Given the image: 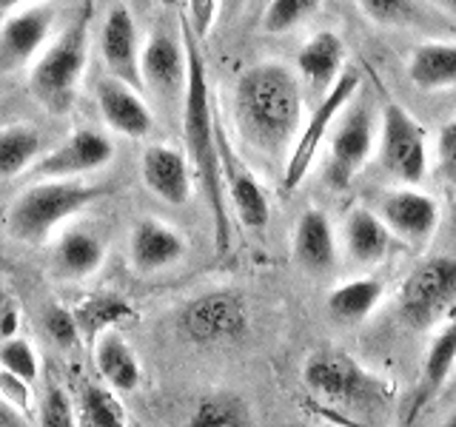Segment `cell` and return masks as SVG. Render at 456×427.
I'll return each mask as SVG.
<instances>
[{"instance_id":"obj_1","label":"cell","mask_w":456,"mask_h":427,"mask_svg":"<svg viewBox=\"0 0 456 427\" xmlns=\"http://www.w3.org/2000/svg\"><path fill=\"white\" fill-rule=\"evenodd\" d=\"M180 40L185 49V89H183V142L189 165L203 185L211 222H214V248L220 256L232 248V225H228L225 211V191L220 177V160H217V137H214V109H211V92L206 80V63L200 54V37L189 18H180Z\"/></svg>"},{"instance_id":"obj_2","label":"cell","mask_w":456,"mask_h":427,"mask_svg":"<svg viewBox=\"0 0 456 427\" xmlns=\"http://www.w3.org/2000/svg\"><path fill=\"white\" fill-rule=\"evenodd\" d=\"M234 120L256 154H282L303 120V85L294 71L282 63H256L242 71L234 85Z\"/></svg>"},{"instance_id":"obj_3","label":"cell","mask_w":456,"mask_h":427,"mask_svg":"<svg viewBox=\"0 0 456 427\" xmlns=\"http://www.w3.org/2000/svg\"><path fill=\"white\" fill-rule=\"evenodd\" d=\"M109 191L80 180H35L6 211V234L26 246H43L54 228L94 205Z\"/></svg>"},{"instance_id":"obj_4","label":"cell","mask_w":456,"mask_h":427,"mask_svg":"<svg viewBox=\"0 0 456 427\" xmlns=\"http://www.w3.org/2000/svg\"><path fill=\"white\" fill-rule=\"evenodd\" d=\"M89 18L86 9L52 46L40 54L28 75V89L43 109L52 114H63L71 109L77 97V85L83 80L86 63H89Z\"/></svg>"},{"instance_id":"obj_5","label":"cell","mask_w":456,"mask_h":427,"mask_svg":"<svg viewBox=\"0 0 456 427\" xmlns=\"http://www.w3.org/2000/svg\"><path fill=\"white\" fill-rule=\"evenodd\" d=\"M399 313L411 327H434L456 308V256H431L399 288Z\"/></svg>"},{"instance_id":"obj_6","label":"cell","mask_w":456,"mask_h":427,"mask_svg":"<svg viewBox=\"0 0 456 427\" xmlns=\"http://www.w3.org/2000/svg\"><path fill=\"white\" fill-rule=\"evenodd\" d=\"M180 334L200 348H225L248 331V308L237 294L214 291L191 299L177 317Z\"/></svg>"},{"instance_id":"obj_7","label":"cell","mask_w":456,"mask_h":427,"mask_svg":"<svg viewBox=\"0 0 456 427\" xmlns=\"http://www.w3.org/2000/svg\"><path fill=\"white\" fill-rule=\"evenodd\" d=\"M360 89V71H339V77L331 83V89L325 92V97L320 100L317 111L311 114V120L305 123L303 134L294 142L291 157H289V165H285V174H282V191L291 194L299 189V182L308 177V171L314 165V157L320 151V142L325 140V134L331 132L334 120L342 114L351 103L354 92Z\"/></svg>"},{"instance_id":"obj_8","label":"cell","mask_w":456,"mask_h":427,"mask_svg":"<svg viewBox=\"0 0 456 427\" xmlns=\"http://www.w3.org/2000/svg\"><path fill=\"white\" fill-rule=\"evenodd\" d=\"M379 163L385 168V174H391L396 182L417 185L425 180V171H428L425 132L419 128V123L396 103H388L382 111Z\"/></svg>"},{"instance_id":"obj_9","label":"cell","mask_w":456,"mask_h":427,"mask_svg":"<svg viewBox=\"0 0 456 427\" xmlns=\"http://www.w3.org/2000/svg\"><path fill=\"white\" fill-rule=\"evenodd\" d=\"M303 379L314 393L337 405H368L379 396L377 379L360 362L337 350L314 353L305 362Z\"/></svg>"},{"instance_id":"obj_10","label":"cell","mask_w":456,"mask_h":427,"mask_svg":"<svg viewBox=\"0 0 456 427\" xmlns=\"http://www.w3.org/2000/svg\"><path fill=\"white\" fill-rule=\"evenodd\" d=\"M214 137H217V160H220V177H223V191L228 197V203L237 211L240 222L260 231L268 225V197L263 191L260 180L251 174V168L246 160L237 154V149L228 140L225 125L214 117Z\"/></svg>"},{"instance_id":"obj_11","label":"cell","mask_w":456,"mask_h":427,"mask_svg":"<svg viewBox=\"0 0 456 427\" xmlns=\"http://www.w3.org/2000/svg\"><path fill=\"white\" fill-rule=\"evenodd\" d=\"M111 160L114 142L106 134L92 132V128H80L66 142L32 163V180H77L83 174L106 168Z\"/></svg>"},{"instance_id":"obj_12","label":"cell","mask_w":456,"mask_h":427,"mask_svg":"<svg viewBox=\"0 0 456 427\" xmlns=\"http://www.w3.org/2000/svg\"><path fill=\"white\" fill-rule=\"evenodd\" d=\"M54 26V9L52 6H26L14 9L9 20L0 26V75L26 66L40 52Z\"/></svg>"},{"instance_id":"obj_13","label":"cell","mask_w":456,"mask_h":427,"mask_svg":"<svg viewBox=\"0 0 456 427\" xmlns=\"http://www.w3.org/2000/svg\"><path fill=\"white\" fill-rule=\"evenodd\" d=\"M374 149V120H370L368 106H354L331 140V160H328V180L337 189H346L356 171L368 160Z\"/></svg>"},{"instance_id":"obj_14","label":"cell","mask_w":456,"mask_h":427,"mask_svg":"<svg viewBox=\"0 0 456 427\" xmlns=\"http://www.w3.org/2000/svg\"><path fill=\"white\" fill-rule=\"evenodd\" d=\"M140 77L142 89L154 92L171 103L180 100L185 89V49L168 32H154L146 46L140 49Z\"/></svg>"},{"instance_id":"obj_15","label":"cell","mask_w":456,"mask_h":427,"mask_svg":"<svg viewBox=\"0 0 456 427\" xmlns=\"http://www.w3.org/2000/svg\"><path fill=\"white\" fill-rule=\"evenodd\" d=\"M140 174L146 189L168 205H185L194 191V171L189 157L171 146H149L142 151Z\"/></svg>"},{"instance_id":"obj_16","label":"cell","mask_w":456,"mask_h":427,"mask_svg":"<svg viewBox=\"0 0 456 427\" xmlns=\"http://www.w3.org/2000/svg\"><path fill=\"white\" fill-rule=\"evenodd\" d=\"M97 109L103 120L123 137H149L154 128V117L140 97V89L128 85L118 77H100L97 80Z\"/></svg>"},{"instance_id":"obj_17","label":"cell","mask_w":456,"mask_h":427,"mask_svg":"<svg viewBox=\"0 0 456 427\" xmlns=\"http://www.w3.org/2000/svg\"><path fill=\"white\" fill-rule=\"evenodd\" d=\"M100 54H103V63L111 77L134 85V89H142L137 26L126 6H114L109 12L103 32H100Z\"/></svg>"},{"instance_id":"obj_18","label":"cell","mask_w":456,"mask_h":427,"mask_svg":"<svg viewBox=\"0 0 456 427\" xmlns=\"http://www.w3.org/2000/svg\"><path fill=\"white\" fill-rule=\"evenodd\" d=\"M379 217L396 237L425 239L434 234L439 222V205L434 203V197L422 191L399 189L379 199Z\"/></svg>"},{"instance_id":"obj_19","label":"cell","mask_w":456,"mask_h":427,"mask_svg":"<svg viewBox=\"0 0 456 427\" xmlns=\"http://www.w3.org/2000/svg\"><path fill=\"white\" fill-rule=\"evenodd\" d=\"M128 256L142 274L166 270L185 256V239L160 220H140L128 237Z\"/></svg>"},{"instance_id":"obj_20","label":"cell","mask_w":456,"mask_h":427,"mask_svg":"<svg viewBox=\"0 0 456 427\" xmlns=\"http://www.w3.org/2000/svg\"><path fill=\"white\" fill-rule=\"evenodd\" d=\"M294 260L308 274H328L337 265L334 228L320 208H308L294 228Z\"/></svg>"},{"instance_id":"obj_21","label":"cell","mask_w":456,"mask_h":427,"mask_svg":"<svg viewBox=\"0 0 456 427\" xmlns=\"http://www.w3.org/2000/svg\"><path fill=\"white\" fill-rule=\"evenodd\" d=\"M94 365L97 374L114 393H132L140 384V362L132 345L118 331H103L94 339Z\"/></svg>"},{"instance_id":"obj_22","label":"cell","mask_w":456,"mask_h":427,"mask_svg":"<svg viewBox=\"0 0 456 427\" xmlns=\"http://www.w3.org/2000/svg\"><path fill=\"white\" fill-rule=\"evenodd\" d=\"M346 63V43L334 32H317L297 54V68L311 89L325 92L339 77Z\"/></svg>"},{"instance_id":"obj_23","label":"cell","mask_w":456,"mask_h":427,"mask_svg":"<svg viewBox=\"0 0 456 427\" xmlns=\"http://www.w3.org/2000/svg\"><path fill=\"white\" fill-rule=\"evenodd\" d=\"M453 365H456V319L434 339L431 350L425 356L419 384L413 391V402H411V419L439 396V391L445 388V382L453 374Z\"/></svg>"},{"instance_id":"obj_24","label":"cell","mask_w":456,"mask_h":427,"mask_svg":"<svg viewBox=\"0 0 456 427\" xmlns=\"http://www.w3.org/2000/svg\"><path fill=\"white\" fill-rule=\"evenodd\" d=\"M106 260V242L92 231H66L54 246V270L63 279H86Z\"/></svg>"},{"instance_id":"obj_25","label":"cell","mask_w":456,"mask_h":427,"mask_svg":"<svg viewBox=\"0 0 456 427\" xmlns=\"http://www.w3.org/2000/svg\"><path fill=\"white\" fill-rule=\"evenodd\" d=\"M411 83L422 92L456 85V43H422L408 63Z\"/></svg>"},{"instance_id":"obj_26","label":"cell","mask_w":456,"mask_h":427,"mask_svg":"<svg viewBox=\"0 0 456 427\" xmlns=\"http://www.w3.org/2000/svg\"><path fill=\"white\" fill-rule=\"evenodd\" d=\"M346 248L356 262H379L391 251V228L379 214L354 208L346 220Z\"/></svg>"},{"instance_id":"obj_27","label":"cell","mask_w":456,"mask_h":427,"mask_svg":"<svg viewBox=\"0 0 456 427\" xmlns=\"http://www.w3.org/2000/svg\"><path fill=\"white\" fill-rule=\"evenodd\" d=\"M382 294L385 285L374 277L351 279L331 291V296H328V313L342 325H356L382 302Z\"/></svg>"},{"instance_id":"obj_28","label":"cell","mask_w":456,"mask_h":427,"mask_svg":"<svg viewBox=\"0 0 456 427\" xmlns=\"http://www.w3.org/2000/svg\"><path fill=\"white\" fill-rule=\"evenodd\" d=\"M43 137L28 125H9L0 132V180H12L40 157Z\"/></svg>"},{"instance_id":"obj_29","label":"cell","mask_w":456,"mask_h":427,"mask_svg":"<svg viewBox=\"0 0 456 427\" xmlns=\"http://www.w3.org/2000/svg\"><path fill=\"white\" fill-rule=\"evenodd\" d=\"M132 317H134L132 305H128L126 299L111 296V294H100V296L86 299L75 313V319L80 325V334H86L89 339H94L97 334H103V331H109V327L120 325Z\"/></svg>"},{"instance_id":"obj_30","label":"cell","mask_w":456,"mask_h":427,"mask_svg":"<svg viewBox=\"0 0 456 427\" xmlns=\"http://www.w3.org/2000/svg\"><path fill=\"white\" fill-rule=\"evenodd\" d=\"M248 405L232 391H220L206 396L203 402L197 405L191 424L197 427H240L248 424Z\"/></svg>"},{"instance_id":"obj_31","label":"cell","mask_w":456,"mask_h":427,"mask_svg":"<svg viewBox=\"0 0 456 427\" xmlns=\"http://www.w3.org/2000/svg\"><path fill=\"white\" fill-rule=\"evenodd\" d=\"M83 424L92 427H123L126 410L118 402L111 388H100V384H86L83 388Z\"/></svg>"},{"instance_id":"obj_32","label":"cell","mask_w":456,"mask_h":427,"mask_svg":"<svg viewBox=\"0 0 456 427\" xmlns=\"http://www.w3.org/2000/svg\"><path fill=\"white\" fill-rule=\"evenodd\" d=\"M320 4L322 0H271L263 14V28L271 35L291 32L294 26L305 23L320 9Z\"/></svg>"},{"instance_id":"obj_33","label":"cell","mask_w":456,"mask_h":427,"mask_svg":"<svg viewBox=\"0 0 456 427\" xmlns=\"http://www.w3.org/2000/svg\"><path fill=\"white\" fill-rule=\"evenodd\" d=\"M0 367L26 382H37L40 376V359L35 348L28 345L26 339H14V336H9L4 345H0Z\"/></svg>"},{"instance_id":"obj_34","label":"cell","mask_w":456,"mask_h":427,"mask_svg":"<svg viewBox=\"0 0 456 427\" xmlns=\"http://www.w3.org/2000/svg\"><path fill=\"white\" fill-rule=\"evenodd\" d=\"M40 424L46 427H71L77 424L75 419V407H71V399L61 384H49L46 393L40 399Z\"/></svg>"},{"instance_id":"obj_35","label":"cell","mask_w":456,"mask_h":427,"mask_svg":"<svg viewBox=\"0 0 456 427\" xmlns=\"http://www.w3.org/2000/svg\"><path fill=\"white\" fill-rule=\"evenodd\" d=\"M43 327H46V334L49 339L54 342V345H61V348H75L77 342H80V325L75 319V313L61 308V305H54L49 308L46 313H43Z\"/></svg>"},{"instance_id":"obj_36","label":"cell","mask_w":456,"mask_h":427,"mask_svg":"<svg viewBox=\"0 0 456 427\" xmlns=\"http://www.w3.org/2000/svg\"><path fill=\"white\" fill-rule=\"evenodd\" d=\"M356 6L362 9L368 20H374L379 26H396L408 18L411 0H356Z\"/></svg>"},{"instance_id":"obj_37","label":"cell","mask_w":456,"mask_h":427,"mask_svg":"<svg viewBox=\"0 0 456 427\" xmlns=\"http://www.w3.org/2000/svg\"><path fill=\"white\" fill-rule=\"evenodd\" d=\"M436 163L442 177H445L451 185H456V120L445 123L439 128L436 137Z\"/></svg>"},{"instance_id":"obj_38","label":"cell","mask_w":456,"mask_h":427,"mask_svg":"<svg viewBox=\"0 0 456 427\" xmlns=\"http://www.w3.org/2000/svg\"><path fill=\"white\" fill-rule=\"evenodd\" d=\"M28 388H32V382H26V379L0 367V399H4L12 410H18V413L28 410V405H32V393H28Z\"/></svg>"},{"instance_id":"obj_39","label":"cell","mask_w":456,"mask_h":427,"mask_svg":"<svg viewBox=\"0 0 456 427\" xmlns=\"http://www.w3.org/2000/svg\"><path fill=\"white\" fill-rule=\"evenodd\" d=\"M35 4H46V0H0V14H9L20 6H35Z\"/></svg>"},{"instance_id":"obj_40","label":"cell","mask_w":456,"mask_h":427,"mask_svg":"<svg viewBox=\"0 0 456 427\" xmlns=\"http://www.w3.org/2000/svg\"><path fill=\"white\" fill-rule=\"evenodd\" d=\"M0 424H18V410H12L4 399H0Z\"/></svg>"},{"instance_id":"obj_41","label":"cell","mask_w":456,"mask_h":427,"mask_svg":"<svg viewBox=\"0 0 456 427\" xmlns=\"http://www.w3.org/2000/svg\"><path fill=\"white\" fill-rule=\"evenodd\" d=\"M14 327H18V313H9V317L4 319V334H6V336H12Z\"/></svg>"},{"instance_id":"obj_42","label":"cell","mask_w":456,"mask_h":427,"mask_svg":"<svg viewBox=\"0 0 456 427\" xmlns=\"http://www.w3.org/2000/svg\"><path fill=\"white\" fill-rule=\"evenodd\" d=\"M220 4H223V9H225V14H232L240 4H242V0H220Z\"/></svg>"},{"instance_id":"obj_43","label":"cell","mask_w":456,"mask_h":427,"mask_svg":"<svg viewBox=\"0 0 456 427\" xmlns=\"http://www.w3.org/2000/svg\"><path fill=\"white\" fill-rule=\"evenodd\" d=\"M445 424H448V427H456V410H453V413H451V419H448V422H445Z\"/></svg>"},{"instance_id":"obj_44","label":"cell","mask_w":456,"mask_h":427,"mask_svg":"<svg viewBox=\"0 0 456 427\" xmlns=\"http://www.w3.org/2000/svg\"><path fill=\"white\" fill-rule=\"evenodd\" d=\"M445 4H448V6H451L453 12H456V0H445Z\"/></svg>"}]
</instances>
